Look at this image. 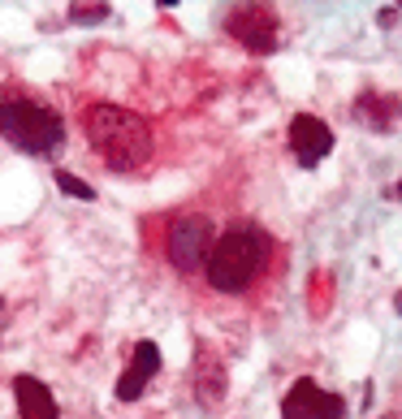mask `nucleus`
Masks as SVG:
<instances>
[{"label":"nucleus","mask_w":402,"mask_h":419,"mask_svg":"<svg viewBox=\"0 0 402 419\" xmlns=\"http://www.w3.org/2000/svg\"><path fill=\"white\" fill-rule=\"evenodd\" d=\"M83 134H87L91 151L117 173L143 169L147 156H152V143H156L147 117L122 109V104H104V99L83 109Z\"/></svg>","instance_id":"1"},{"label":"nucleus","mask_w":402,"mask_h":419,"mask_svg":"<svg viewBox=\"0 0 402 419\" xmlns=\"http://www.w3.org/2000/svg\"><path fill=\"white\" fill-rule=\"evenodd\" d=\"M264 264H268V234L251 221H238L225 234H216V242L208 251V264H203V277L221 294H243L264 273Z\"/></svg>","instance_id":"2"},{"label":"nucleus","mask_w":402,"mask_h":419,"mask_svg":"<svg viewBox=\"0 0 402 419\" xmlns=\"http://www.w3.org/2000/svg\"><path fill=\"white\" fill-rule=\"evenodd\" d=\"M0 138L26 156H48L65 143V121L35 95H5L0 99Z\"/></svg>","instance_id":"3"},{"label":"nucleus","mask_w":402,"mask_h":419,"mask_svg":"<svg viewBox=\"0 0 402 419\" xmlns=\"http://www.w3.org/2000/svg\"><path fill=\"white\" fill-rule=\"evenodd\" d=\"M216 234H212V221L199 217V212H186L178 217L174 225H169V238H164V255L169 264H174L178 273H195L208 264V251H212Z\"/></svg>","instance_id":"4"},{"label":"nucleus","mask_w":402,"mask_h":419,"mask_svg":"<svg viewBox=\"0 0 402 419\" xmlns=\"http://www.w3.org/2000/svg\"><path fill=\"white\" fill-rule=\"evenodd\" d=\"M225 31L234 35L247 52H260V57L277 48V13L264 5V0H247V5L229 9Z\"/></svg>","instance_id":"5"},{"label":"nucleus","mask_w":402,"mask_h":419,"mask_svg":"<svg viewBox=\"0 0 402 419\" xmlns=\"http://www.w3.org/2000/svg\"><path fill=\"white\" fill-rule=\"evenodd\" d=\"M281 419H347V402L337 393H324L316 381H295L281 398Z\"/></svg>","instance_id":"6"},{"label":"nucleus","mask_w":402,"mask_h":419,"mask_svg":"<svg viewBox=\"0 0 402 419\" xmlns=\"http://www.w3.org/2000/svg\"><path fill=\"white\" fill-rule=\"evenodd\" d=\"M290 147H295V156H299L303 165H316L320 156L333 151V130H329L320 117L299 113V117L290 121Z\"/></svg>","instance_id":"7"},{"label":"nucleus","mask_w":402,"mask_h":419,"mask_svg":"<svg viewBox=\"0 0 402 419\" xmlns=\"http://www.w3.org/2000/svg\"><path fill=\"white\" fill-rule=\"evenodd\" d=\"M156 372H160V346H156V342H139L130 368H126L122 381H117V398H122V402H139L143 389H147V381H152Z\"/></svg>","instance_id":"8"},{"label":"nucleus","mask_w":402,"mask_h":419,"mask_svg":"<svg viewBox=\"0 0 402 419\" xmlns=\"http://www.w3.org/2000/svg\"><path fill=\"white\" fill-rule=\"evenodd\" d=\"M14 398H18V415L22 419H61L52 389L43 381H35V376H18L14 381Z\"/></svg>","instance_id":"9"},{"label":"nucleus","mask_w":402,"mask_h":419,"mask_svg":"<svg viewBox=\"0 0 402 419\" xmlns=\"http://www.w3.org/2000/svg\"><path fill=\"white\" fill-rule=\"evenodd\" d=\"M225 363L208 350V346H199V359H195V393H199V402L203 406H221V398H225Z\"/></svg>","instance_id":"10"},{"label":"nucleus","mask_w":402,"mask_h":419,"mask_svg":"<svg viewBox=\"0 0 402 419\" xmlns=\"http://www.w3.org/2000/svg\"><path fill=\"white\" fill-rule=\"evenodd\" d=\"M355 113H359V117H368V121H372L376 130H385V126H389V121H393V117H398L402 109H398V99H381V95H364V99L355 104Z\"/></svg>","instance_id":"11"},{"label":"nucleus","mask_w":402,"mask_h":419,"mask_svg":"<svg viewBox=\"0 0 402 419\" xmlns=\"http://www.w3.org/2000/svg\"><path fill=\"white\" fill-rule=\"evenodd\" d=\"M70 18L74 22H100V18H108V5H104V0H74Z\"/></svg>","instance_id":"12"},{"label":"nucleus","mask_w":402,"mask_h":419,"mask_svg":"<svg viewBox=\"0 0 402 419\" xmlns=\"http://www.w3.org/2000/svg\"><path fill=\"white\" fill-rule=\"evenodd\" d=\"M56 186H61L65 195H74V199H83V203H91V199H95V190H91V186H87L83 178H74V173H65V169H61V173H56Z\"/></svg>","instance_id":"13"},{"label":"nucleus","mask_w":402,"mask_h":419,"mask_svg":"<svg viewBox=\"0 0 402 419\" xmlns=\"http://www.w3.org/2000/svg\"><path fill=\"white\" fill-rule=\"evenodd\" d=\"M5 325H9V307L0 303V337H5Z\"/></svg>","instance_id":"14"},{"label":"nucleus","mask_w":402,"mask_h":419,"mask_svg":"<svg viewBox=\"0 0 402 419\" xmlns=\"http://www.w3.org/2000/svg\"><path fill=\"white\" fill-rule=\"evenodd\" d=\"M156 5H164V9H169V5H178V0H156Z\"/></svg>","instance_id":"15"}]
</instances>
